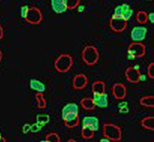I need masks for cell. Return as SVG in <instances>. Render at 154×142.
Segmentation results:
<instances>
[{
    "label": "cell",
    "instance_id": "6da1fadb",
    "mask_svg": "<svg viewBox=\"0 0 154 142\" xmlns=\"http://www.w3.org/2000/svg\"><path fill=\"white\" fill-rule=\"evenodd\" d=\"M81 56L86 65L93 66L100 60V53L95 46L87 45L82 49Z\"/></svg>",
    "mask_w": 154,
    "mask_h": 142
},
{
    "label": "cell",
    "instance_id": "7a4b0ae2",
    "mask_svg": "<svg viewBox=\"0 0 154 142\" xmlns=\"http://www.w3.org/2000/svg\"><path fill=\"white\" fill-rule=\"evenodd\" d=\"M73 65V59L69 53H62L55 60V69L59 73H67Z\"/></svg>",
    "mask_w": 154,
    "mask_h": 142
},
{
    "label": "cell",
    "instance_id": "3957f363",
    "mask_svg": "<svg viewBox=\"0 0 154 142\" xmlns=\"http://www.w3.org/2000/svg\"><path fill=\"white\" fill-rule=\"evenodd\" d=\"M103 135L111 141H120L122 140V130L120 127L114 124H104L103 126Z\"/></svg>",
    "mask_w": 154,
    "mask_h": 142
},
{
    "label": "cell",
    "instance_id": "277c9868",
    "mask_svg": "<svg viewBox=\"0 0 154 142\" xmlns=\"http://www.w3.org/2000/svg\"><path fill=\"white\" fill-rule=\"evenodd\" d=\"M109 27L116 33H122L127 27V21L123 19L121 16L112 15L109 19Z\"/></svg>",
    "mask_w": 154,
    "mask_h": 142
},
{
    "label": "cell",
    "instance_id": "5b68a950",
    "mask_svg": "<svg viewBox=\"0 0 154 142\" xmlns=\"http://www.w3.org/2000/svg\"><path fill=\"white\" fill-rule=\"evenodd\" d=\"M42 19H43V16L40 9L36 7H31L29 9L28 14L25 20L29 24L38 25L41 23Z\"/></svg>",
    "mask_w": 154,
    "mask_h": 142
},
{
    "label": "cell",
    "instance_id": "8992f818",
    "mask_svg": "<svg viewBox=\"0 0 154 142\" xmlns=\"http://www.w3.org/2000/svg\"><path fill=\"white\" fill-rule=\"evenodd\" d=\"M127 54L132 55L136 58L143 57L146 54V46L143 43H131L127 48Z\"/></svg>",
    "mask_w": 154,
    "mask_h": 142
},
{
    "label": "cell",
    "instance_id": "52a82bcc",
    "mask_svg": "<svg viewBox=\"0 0 154 142\" xmlns=\"http://www.w3.org/2000/svg\"><path fill=\"white\" fill-rule=\"evenodd\" d=\"M147 32H148V30L146 27H142V26L135 27L132 29L130 32V38L133 42L143 43V41L145 40L146 37Z\"/></svg>",
    "mask_w": 154,
    "mask_h": 142
},
{
    "label": "cell",
    "instance_id": "ba28073f",
    "mask_svg": "<svg viewBox=\"0 0 154 142\" xmlns=\"http://www.w3.org/2000/svg\"><path fill=\"white\" fill-rule=\"evenodd\" d=\"M64 125L69 129H73L79 126L80 123L79 113H70L62 117Z\"/></svg>",
    "mask_w": 154,
    "mask_h": 142
},
{
    "label": "cell",
    "instance_id": "9c48e42d",
    "mask_svg": "<svg viewBox=\"0 0 154 142\" xmlns=\"http://www.w3.org/2000/svg\"><path fill=\"white\" fill-rule=\"evenodd\" d=\"M112 93L116 100H124L127 95V89L123 84H115L112 87Z\"/></svg>",
    "mask_w": 154,
    "mask_h": 142
},
{
    "label": "cell",
    "instance_id": "30bf717a",
    "mask_svg": "<svg viewBox=\"0 0 154 142\" xmlns=\"http://www.w3.org/2000/svg\"><path fill=\"white\" fill-rule=\"evenodd\" d=\"M89 80L85 74H79L74 76L72 78V87L74 90H83L88 84Z\"/></svg>",
    "mask_w": 154,
    "mask_h": 142
},
{
    "label": "cell",
    "instance_id": "8fae6325",
    "mask_svg": "<svg viewBox=\"0 0 154 142\" xmlns=\"http://www.w3.org/2000/svg\"><path fill=\"white\" fill-rule=\"evenodd\" d=\"M140 70H137L133 67H129L126 68L125 71V77L128 82L131 84H139L140 83Z\"/></svg>",
    "mask_w": 154,
    "mask_h": 142
},
{
    "label": "cell",
    "instance_id": "7c38bea8",
    "mask_svg": "<svg viewBox=\"0 0 154 142\" xmlns=\"http://www.w3.org/2000/svg\"><path fill=\"white\" fill-rule=\"evenodd\" d=\"M92 98L96 107L106 108L109 106V96L106 93H93Z\"/></svg>",
    "mask_w": 154,
    "mask_h": 142
},
{
    "label": "cell",
    "instance_id": "4fadbf2b",
    "mask_svg": "<svg viewBox=\"0 0 154 142\" xmlns=\"http://www.w3.org/2000/svg\"><path fill=\"white\" fill-rule=\"evenodd\" d=\"M89 126L95 132L100 129V120L95 116H86L82 121V126Z\"/></svg>",
    "mask_w": 154,
    "mask_h": 142
},
{
    "label": "cell",
    "instance_id": "5bb4252c",
    "mask_svg": "<svg viewBox=\"0 0 154 142\" xmlns=\"http://www.w3.org/2000/svg\"><path fill=\"white\" fill-rule=\"evenodd\" d=\"M51 7L57 14H62L68 10L65 0H51Z\"/></svg>",
    "mask_w": 154,
    "mask_h": 142
},
{
    "label": "cell",
    "instance_id": "9a60e30c",
    "mask_svg": "<svg viewBox=\"0 0 154 142\" xmlns=\"http://www.w3.org/2000/svg\"><path fill=\"white\" fill-rule=\"evenodd\" d=\"M29 87L36 93H43L46 91V85L44 84V83L35 78H32L29 80Z\"/></svg>",
    "mask_w": 154,
    "mask_h": 142
},
{
    "label": "cell",
    "instance_id": "2e32d148",
    "mask_svg": "<svg viewBox=\"0 0 154 142\" xmlns=\"http://www.w3.org/2000/svg\"><path fill=\"white\" fill-rule=\"evenodd\" d=\"M92 93H106V84L102 80H96L91 85Z\"/></svg>",
    "mask_w": 154,
    "mask_h": 142
},
{
    "label": "cell",
    "instance_id": "e0dca14e",
    "mask_svg": "<svg viewBox=\"0 0 154 142\" xmlns=\"http://www.w3.org/2000/svg\"><path fill=\"white\" fill-rule=\"evenodd\" d=\"M70 113H79V106L75 103H68L62 108V117Z\"/></svg>",
    "mask_w": 154,
    "mask_h": 142
},
{
    "label": "cell",
    "instance_id": "ac0fdd59",
    "mask_svg": "<svg viewBox=\"0 0 154 142\" xmlns=\"http://www.w3.org/2000/svg\"><path fill=\"white\" fill-rule=\"evenodd\" d=\"M80 105L86 111H93L96 108L92 97H84L80 100Z\"/></svg>",
    "mask_w": 154,
    "mask_h": 142
},
{
    "label": "cell",
    "instance_id": "d6986e66",
    "mask_svg": "<svg viewBox=\"0 0 154 142\" xmlns=\"http://www.w3.org/2000/svg\"><path fill=\"white\" fill-rule=\"evenodd\" d=\"M81 136L85 140H90L95 137V131L89 126H82L81 129Z\"/></svg>",
    "mask_w": 154,
    "mask_h": 142
},
{
    "label": "cell",
    "instance_id": "ffe728a7",
    "mask_svg": "<svg viewBox=\"0 0 154 142\" xmlns=\"http://www.w3.org/2000/svg\"><path fill=\"white\" fill-rule=\"evenodd\" d=\"M141 125L146 130L153 131H154V118L152 116H148L143 118L141 121Z\"/></svg>",
    "mask_w": 154,
    "mask_h": 142
},
{
    "label": "cell",
    "instance_id": "44dd1931",
    "mask_svg": "<svg viewBox=\"0 0 154 142\" xmlns=\"http://www.w3.org/2000/svg\"><path fill=\"white\" fill-rule=\"evenodd\" d=\"M140 105L143 106L148 108H153L154 107V96L152 95L143 96L140 99Z\"/></svg>",
    "mask_w": 154,
    "mask_h": 142
},
{
    "label": "cell",
    "instance_id": "7402d4cb",
    "mask_svg": "<svg viewBox=\"0 0 154 142\" xmlns=\"http://www.w3.org/2000/svg\"><path fill=\"white\" fill-rule=\"evenodd\" d=\"M35 98L37 103V107L38 109H46L47 107L46 100L44 97L43 93H36L35 95Z\"/></svg>",
    "mask_w": 154,
    "mask_h": 142
},
{
    "label": "cell",
    "instance_id": "603a6c76",
    "mask_svg": "<svg viewBox=\"0 0 154 142\" xmlns=\"http://www.w3.org/2000/svg\"><path fill=\"white\" fill-rule=\"evenodd\" d=\"M49 121H50V117L48 114H39L36 116V122L39 123L43 127L46 126Z\"/></svg>",
    "mask_w": 154,
    "mask_h": 142
},
{
    "label": "cell",
    "instance_id": "cb8c5ba5",
    "mask_svg": "<svg viewBox=\"0 0 154 142\" xmlns=\"http://www.w3.org/2000/svg\"><path fill=\"white\" fill-rule=\"evenodd\" d=\"M136 19L140 24H146L148 22L147 19V13L145 11H139L136 16Z\"/></svg>",
    "mask_w": 154,
    "mask_h": 142
},
{
    "label": "cell",
    "instance_id": "d4e9b609",
    "mask_svg": "<svg viewBox=\"0 0 154 142\" xmlns=\"http://www.w3.org/2000/svg\"><path fill=\"white\" fill-rule=\"evenodd\" d=\"M45 140H46V142H61L60 135L56 132H51V133L48 134L46 136Z\"/></svg>",
    "mask_w": 154,
    "mask_h": 142
},
{
    "label": "cell",
    "instance_id": "484cf974",
    "mask_svg": "<svg viewBox=\"0 0 154 142\" xmlns=\"http://www.w3.org/2000/svg\"><path fill=\"white\" fill-rule=\"evenodd\" d=\"M66 7L68 9H76V7L80 4V0H65Z\"/></svg>",
    "mask_w": 154,
    "mask_h": 142
},
{
    "label": "cell",
    "instance_id": "4316f807",
    "mask_svg": "<svg viewBox=\"0 0 154 142\" xmlns=\"http://www.w3.org/2000/svg\"><path fill=\"white\" fill-rule=\"evenodd\" d=\"M133 9H132L131 8L126 9V10H123V15H122V17L123 19H125L126 21H128L129 19H131V17L133 15Z\"/></svg>",
    "mask_w": 154,
    "mask_h": 142
},
{
    "label": "cell",
    "instance_id": "83f0119b",
    "mask_svg": "<svg viewBox=\"0 0 154 142\" xmlns=\"http://www.w3.org/2000/svg\"><path fill=\"white\" fill-rule=\"evenodd\" d=\"M44 127L42 125H41L40 124L38 123V122H35V123L31 125V128H30V131H31L32 133H36V132L40 131H42V129Z\"/></svg>",
    "mask_w": 154,
    "mask_h": 142
},
{
    "label": "cell",
    "instance_id": "f1b7e54d",
    "mask_svg": "<svg viewBox=\"0 0 154 142\" xmlns=\"http://www.w3.org/2000/svg\"><path fill=\"white\" fill-rule=\"evenodd\" d=\"M147 75L150 79L154 78V63H150L147 67Z\"/></svg>",
    "mask_w": 154,
    "mask_h": 142
},
{
    "label": "cell",
    "instance_id": "f546056e",
    "mask_svg": "<svg viewBox=\"0 0 154 142\" xmlns=\"http://www.w3.org/2000/svg\"><path fill=\"white\" fill-rule=\"evenodd\" d=\"M29 9V7L27 5H23L21 8H20V16L23 19H26L27 14H28Z\"/></svg>",
    "mask_w": 154,
    "mask_h": 142
},
{
    "label": "cell",
    "instance_id": "4dcf8cb0",
    "mask_svg": "<svg viewBox=\"0 0 154 142\" xmlns=\"http://www.w3.org/2000/svg\"><path fill=\"white\" fill-rule=\"evenodd\" d=\"M112 15L116 16H121V17H122V15H123V9H122L121 5H117V6H116V7L114 8L113 14Z\"/></svg>",
    "mask_w": 154,
    "mask_h": 142
},
{
    "label": "cell",
    "instance_id": "1f68e13d",
    "mask_svg": "<svg viewBox=\"0 0 154 142\" xmlns=\"http://www.w3.org/2000/svg\"><path fill=\"white\" fill-rule=\"evenodd\" d=\"M30 128H31V125H29V124H26V125H23V134H27L29 131H30Z\"/></svg>",
    "mask_w": 154,
    "mask_h": 142
},
{
    "label": "cell",
    "instance_id": "d6a6232c",
    "mask_svg": "<svg viewBox=\"0 0 154 142\" xmlns=\"http://www.w3.org/2000/svg\"><path fill=\"white\" fill-rule=\"evenodd\" d=\"M147 19L150 23H154V13L153 12H149V14H147Z\"/></svg>",
    "mask_w": 154,
    "mask_h": 142
},
{
    "label": "cell",
    "instance_id": "836d02e7",
    "mask_svg": "<svg viewBox=\"0 0 154 142\" xmlns=\"http://www.w3.org/2000/svg\"><path fill=\"white\" fill-rule=\"evenodd\" d=\"M76 9H77V11H78L79 12H82L85 9V5L79 4V5L76 7Z\"/></svg>",
    "mask_w": 154,
    "mask_h": 142
},
{
    "label": "cell",
    "instance_id": "e575fe53",
    "mask_svg": "<svg viewBox=\"0 0 154 142\" xmlns=\"http://www.w3.org/2000/svg\"><path fill=\"white\" fill-rule=\"evenodd\" d=\"M119 113H123V114H126V113H129V109H128L127 107H123V108H119Z\"/></svg>",
    "mask_w": 154,
    "mask_h": 142
},
{
    "label": "cell",
    "instance_id": "d590c367",
    "mask_svg": "<svg viewBox=\"0 0 154 142\" xmlns=\"http://www.w3.org/2000/svg\"><path fill=\"white\" fill-rule=\"evenodd\" d=\"M128 105V103L126 101H123V102H121L120 104H119V108H123V107H127Z\"/></svg>",
    "mask_w": 154,
    "mask_h": 142
},
{
    "label": "cell",
    "instance_id": "8d00e7d4",
    "mask_svg": "<svg viewBox=\"0 0 154 142\" xmlns=\"http://www.w3.org/2000/svg\"><path fill=\"white\" fill-rule=\"evenodd\" d=\"M3 36H4V30L2 26L0 25V40L3 38Z\"/></svg>",
    "mask_w": 154,
    "mask_h": 142
},
{
    "label": "cell",
    "instance_id": "74e56055",
    "mask_svg": "<svg viewBox=\"0 0 154 142\" xmlns=\"http://www.w3.org/2000/svg\"><path fill=\"white\" fill-rule=\"evenodd\" d=\"M146 80V76L144 75V74H140V81H145Z\"/></svg>",
    "mask_w": 154,
    "mask_h": 142
},
{
    "label": "cell",
    "instance_id": "f35d334b",
    "mask_svg": "<svg viewBox=\"0 0 154 142\" xmlns=\"http://www.w3.org/2000/svg\"><path fill=\"white\" fill-rule=\"evenodd\" d=\"M99 142H112L110 140H109L108 138H106V137H103V138H101L100 140V141Z\"/></svg>",
    "mask_w": 154,
    "mask_h": 142
},
{
    "label": "cell",
    "instance_id": "ab89813d",
    "mask_svg": "<svg viewBox=\"0 0 154 142\" xmlns=\"http://www.w3.org/2000/svg\"><path fill=\"white\" fill-rule=\"evenodd\" d=\"M127 59L129 60H134L135 59H136V57L133 56H132V55H130V54H127Z\"/></svg>",
    "mask_w": 154,
    "mask_h": 142
},
{
    "label": "cell",
    "instance_id": "60d3db41",
    "mask_svg": "<svg viewBox=\"0 0 154 142\" xmlns=\"http://www.w3.org/2000/svg\"><path fill=\"white\" fill-rule=\"evenodd\" d=\"M2 57H3V54H2V51L0 50V62L2 61Z\"/></svg>",
    "mask_w": 154,
    "mask_h": 142
},
{
    "label": "cell",
    "instance_id": "b9f144b4",
    "mask_svg": "<svg viewBox=\"0 0 154 142\" xmlns=\"http://www.w3.org/2000/svg\"><path fill=\"white\" fill-rule=\"evenodd\" d=\"M0 142H7V141H6V139H5V137H2V138L0 139Z\"/></svg>",
    "mask_w": 154,
    "mask_h": 142
},
{
    "label": "cell",
    "instance_id": "7bdbcfd3",
    "mask_svg": "<svg viewBox=\"0 0 154 142\" xmlns=\"http://www.w3.org/2000/svg\"><path fill=\"white\" fill-rule=\"evenodd\" d=\"M66 142H77V141H76V140H74V139L71 138V139H69V140H67Z\"/></svg>",
    "mask_w": 154,
    "mask_h": 142
},
{
    "label": "cell",
    "instance_id": "ee69618b",
    "mask_svg": "<svg viewBox=\"0 0 154 142\" xmlns=\"http://www.w3.org/2000/svg\"><path fill=\"white\" fill-rule=\"evenodd\" d=\"M2 134H1V132H0V139L2 138Z\"/></svg>",
    "mask_w": 154,
    "mask_h": 142
},
{
    "label": "cell",
    "instance_id": "f6af8a7d",
    "mask_svg": "<svg viewBox=\"0 0 154 142\" xmlns=\"http://www.w3.org/2000/svg\"><path fill=\"white\" fill-rule=\"evenodd\" d=\"M40 142H46V140H42Z\"/></svg>",
    "mask_w": 154,
    "mask_h": 142
},
{
    "label": "cell",
    "instance_id": "bcb514c9",
    "mask_svg": "<svg viewBox=\"0 0 154 142\" xmlns=\"http://www.w3.org/2000/svg\"><path fill=\"white\" fill-rule=\"evenodd\" d=\"M146 1H152V0H146Z\"/></svg>",
    "mask_w": 154,
    "mask_h": 142
}]
</instances>
